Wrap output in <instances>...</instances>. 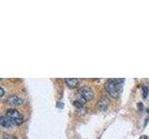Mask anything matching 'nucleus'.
Here are the masks:
<instances>
[{
	"mask_svg": "<svg viewBox=\"0 0 149 139\" xmlns=\"http://www.w3.org/2000/svg\"><path fill=\"white\" fill-rule=\"evenodd\" d=\"M122 80H115V79H110L104 85L105 90L108 92V94L114 97V98H118L119 96V88H120V83Z\"/></svg>",
	"mask_w": 149,
	"mask_h": 139,
	"instance_id": "obj_1",
	"label": "nucleus"
},
{
	"mask_svg": "<svg viewBox=\"0 0 149 139\" xmlns=\"http://www.w3.org/2000/svg\"><path fill=\"white\" fill-rule=\"evenodd\" d=\"M6 116L11 120L12 123H15V124H20L22 122V120H23L22 115L15 109H8L7 112H6Z\"/></svg>",
	"mask_w": 149,
	"mask_h": 139,
	"instance_id": "obj_2",
	"label": "nucleus"
},
{
	"mask_svg": "<svg viewBox=\"0 0 149 139\" xmlns=\"http://www.w3.org/2000/svg\"><path fill=\"white\" fill-rule=\"evenodd\" d=\"M79 95L88 101V100L92 99L93 96H94V93H93V90L91 89V87L88 86V85H84L79 89Z\"/></svg>",
	"mask_w": 149,
	"mask_h": 139,
	"instance_id": "obj_3",
	"label": "nucleus"
},
{
	"mask_svg": "<svg viewBox=\"0 0 149 139\" xmlns=\"http://www.w3.org/2000/svg\"><path fill=\"white\" fill-rule=\"evenodd\" d=\"M7 102L11 105H21L22 104L23 100L21 98L20 96H15V95H12V96H9L8 98H7Z\"/></svg>",
	"mask_w": 149,
	"mask_h": 139,
	"instance_id": "obj_4",
	"label": "nucleus"
},
{
	"mask_svg": "<svg viewBox=\"0 0 149 139\" xmlns=\"http://www.w3.org/2000/svg\"><path fill=\"white\" fill-rule=\"evenodd\" d=\"M64 82L69 87L73 88V87H76L78 85L79 82H80V80H79V79H77V78H65Z\"/></svg>",
	"mask_w": 149,
	"mask_h": 139,
	"instance_id": "obj_5",
	"label": "nucleus"
},
{
	"mask_svg": "<svg viewBox=\"0 0 149 139\" xmlns=\"http://www.w3.org/2000/svg\"><path fill=\"white\" fill-rule=\"evenodd\" d=\"M0 124L5 128H9V127H11L12 122L7 117V116L3 115V116H1V118H0Z\"/></svg>",
	"mask_w": 149,
	"mask_h": 139,
	"instance_id": "obj_6",
	"label": "nucleus"
},
{
	"mask_svg": "<svg viewBox=\"0 0 149 139\" xmlns=\"http://www.w3.org/2000/svg\"><path fill=\"white\" fill-rule=\"evenodd\" d=\"M108 104H109V102L107 100V98L102 97V98H101L99 101H98L97 107L100 110H104V109H106L107 107H108Z\"/></svg>",
	"mask_w": 149,
	"mask_h": 139,
	"instance_id": "obj_7",
	"label": "nucleus"
},
{
	"mask_svg": "<svg viewBox=\"0 0 149 139\" xmlns=\"http://www.w3.org/2000/svg\"><path fill=\"white\" fill-rule=\"evenodd\" d=\"M74 105L76 106L77 108H79V109H80V108H82L84 104H82L81 102H79L78 100H74Z\"/></svg>",
	"mask_w": 149,
	"mask_h": 139,
	"instance_id": "obj_8",
	"label": "nucleus"
},
{
	"mask_svg": "<svg viewBox=\"0 0 149 139\" xmlns=\"http://www.w3.org/2000/svg\"><path fill=\"white\" fill-rule=\"evenodd\" d=\"M3 139H17V138L15 136H8V134H4V136H3Z\"/></svg>",
	"mask_w": 149,
	"mask_h": 139,
	"instance_id": "obj_9",
	"label": "nucleus"
},
{
	"mask_svg": "<svg viewBox=\"0 0 149 139\" xmlns=\"http://www.w3.org/2000/svg\"><path fill=\"white\" fill-rule=\"evenodd\" d=\"M0 90H1V94H0V96H4V89H3V87L2 86H0Z\"/></svg>",
	"mask_w": 149,
	"mask_h": 139,
	"instance_id": "obj_10",
	"label": "nucleus"
},
{
	"mask_svg": "<svg viewBox=\"0 0 149 139\" xmlns=\"http://www.w3.org/2000/svg\"><path fill=\"white\" fill-rule=\"evenodd\" d=\"M143 91H144V94H143V96H146V95H147V88L144 87V88H143Z\"/></svg>",
	"mask_w": 149,
	"mask_h": 139,
	"instance_id": "obj_11",
	"label": "nucleus"
},
{
	"mask_svg": "<svg viewBox=\"0 0 149 139\" xmlns=\"http://www.w3.org/2000/svg\"><path fill=\"white\" fill-rule=\"evenodd\" d=\"M140 139H149V137H147L146 136H143L140 137Z\"/></svg>",
	"mask_w": 149,
	"mask_h": 139,
	"instance_id": "obj_12",
	"label": "nucleus"
}]
</instances>
